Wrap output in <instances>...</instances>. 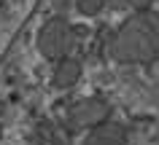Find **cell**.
Returning a JSON list of instances; mask_svg holds the SVG:
<instances>
[{
	"mask_svg": "<svg viewBox=\"0 0 159 145\" xmlns=\"http://www.w3.org/2000/svg\"><path fill=\"white\" fill-rule=\"evenodd\" d=\"M151 46H154V32L148 27H143V32H138V27H127L124 38H121V49H124V57H148Z\"/></svg>",
	"mask_w": 159,
	"mask_h": 145,
	"instance_id": "obj_1",
	"label": "cell"
}]
</instances>
